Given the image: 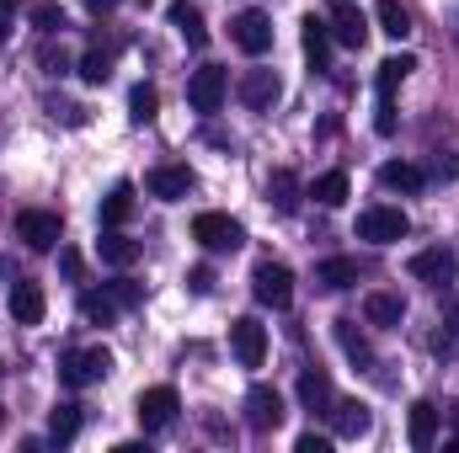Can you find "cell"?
<instances>
[{
	"instance_id": "obj_1",
	"label": "cell",
	"mask_w": 459,
	"mask_h": 453,
	"mask_svg": "<svg viewBox=\"0 0 459 453\" xmlns=\"http://www.w3.org/2000/svg\"><path fill=\"white\" fill-rule=\"evenodd\" d=\"M251 294H256V304H267V310H289V304H294V272H289L283 261H256Z\"/></svg>"
},
{
	"instance_id": "obj_2",
	"label": "cell",
	"mask_w": 459,
	"mask_h": 453,
	"mask_svg": "<svg viewBox=\"0 0 459 453\" xmlns=\"http://www.w3.org/2000/svg\"><path fill=\"white\" fill-rule=\"evenodd\" d=\"M358 235H363V240H374V245H395V240H406V235H411V219H406V209L374 203V209H363V214H358Z\"/></svg>"
},
{
	"instance_id": "obj_3",
	"label": "cell",
	"mask_w": 459,
	"mask_h": 453,
	"mask_svg": "<svg viewBox=\"0 0 459 453\" xmlns=\"http://www.w3.org/2000/svg\"><path fill=\"white\" fill-rule=\"evenodd\" d=\"M59 373H65V384H70V389L102 384V379L113 373V352H108V346H81V352H70V357H65V368H59Z\"/></svg>"
},
{
	"instance_id": "obj_4",
	"label": "cell",
	"mask_w": 459,
	"mask_h": 453,
	"mask_svg": "<svg viewBox=\"0 0 459 453\" xmlns=\"http://www.w3.org/2000/svg\"><path fill=\"white\" fill-rule=\"evenodd\" d=\"M177 411H182V400H177V389H171V384L144 389V395H139V406H134V416H139V427H144V432H166V427L177 422Z\"/></svg>"
},
{
	"instance_id": "obj_5",
	"label": "cell",
	"mask_w": 459,
	"mask_h": 453,
	"mask_svg": "<svg viewBox=\"0 0 459 453\" xmlns=\"http://www.w3.org/2000/svg\"><path fill=\"white\" fill-rule=\"evenodd\" d=\"M59 235H65V225H59V214H48V209H22V214H16V240H22L27 251H54Z\"/></svg>"
},
{
	"instance_id": "obj_6",
	"label": "cell",
	"mask_w": 459,
	"mask_h": 453,
	"mask_svg": "<svg viewBox=\"0 0 459 453\" xmlns=\"http://www.w3.org/2000/svg\"><path fill=\"white\" fill-rule=\"evenodd\" d=\"M230 97V75L220 64H204V70H193V81H187V102H193V113H220Z\"/></svg>"
},
{
	"instance_id": "obj_7",
	"label": "cell",
	"mask_w": 459,
	"mask_h": 453,
	"mask_svg": "<svg viewBox=\"0 0 459 453\" xmlns=\"http://www.w3.org/2000/svg\"><path fill=\"white\" fill-rule=\"evenodd\" d=\"M193 240L204 245V251H235L240 240H246V229H240V219H230V214H198L193 219Z\"/></svg>"
},
{
	"instance_id": "obj_8",
	"label": "cell",
	"mask_w": 459,
	"mask_h": 453,
	"mask_svg": "<svg viewBox=\"0 0 459 453\" xmlns=\"http://www.w3.org/2000/svg\"><path fill=\"white\" fill-rule=\"evenodd\" d=\"M246 422H251V432H278L283 427V395L273 384H251L246 389Z\"/></svg>"
},
{
	"instance_id": "obj_9",
	"label": "cell",
	"mask_w": 459,
	"mask_h": 453,
	"mask_svg": "<svg viewBox=\"0 0 459 453\" xmlns=\"http://www.w3.org/2000/svg\"><path fill=\"white\" fill-rule=\"evenodd\" d=\"M230 38H235V48H240V54L262 59V54L273 48V21H267V11H240V16H235V27H230Z\"/></svg>"
},
{
	"instance_id": "obj_10",
	"label": "cell",
	"mask_w": 459,
	"mask_h": 453,
	"mask_svg": "<svg viewBox=\"0 0 459 453\" xmlns=\"http://www.w3.org/2000/svg\"><path fill=\"white\" fill-rule=\"evenodd\" d=\"M144 192L160 198V203H182L193 192V171L187 166H150L144 171Z\"/></svg>"
},
{
	"instance_id": "obj_11",
	"label": "cell",
	"mask_w": 459,
	"mask_h": 453,
	"mask_svg": "<svg viewBox=\"0 0 459 453\" xmlns=\"http://www.w3.org/2000/svg\"><path fill=\"white\" fill-rule=\"evenodd\" d=\"M411 278H417V283L444 288V283H455V278H459V256H455V251H444V245L417 251V256H411Z\"/></svg>"
},
{
	"instance_id": "obj_12",
	"label": "cell",
	"mask_w": 459,
	"mask_h": 453,
	"mask_svg": "<svg viewBox=\"0 0 459 453\" xmlns=\"http://www.w3.org/2000/svg\"><path fill=\"white\" fill-rule=\"evenodd\" d=\"M5 310H11V321H16V326H43L48 299H43V288H38V283L16 278V288H11V299H5Z\"/></svg>"
},
{
	"instance_id": "obj_13",
	"label": "cell",
	"mask_w": 459,
	"mask_h": 453,
	"mask_svg": "<svg viewBox=\"0 0 459 453\" xmlns=\"http://www.w3.org/2000/svg\"><path fill=\"white\" fill-rule=\"evenodd\" d=\"M230 346H235L240 368H262V357H267V331H262L251 315H240V321L230 326Z\"/></svg>"
},
{
	"instance_id": "obj_14",
	"label": "cell",
	"mask_w": 459,
	"mask_h": 453,
	"mask_svg": "<svg viewBox=\"0 0 459 453\" xmlns=\"http://www.w3.org/2000/svg\"><path fill=\"white\" fill-rule=\"evenodd\" d=\"M278 97H283V81H278L273 70H246V75H240V102H246L251 113H267Z\"/></svg>"
},
{
	"instance_id": "obj_15",
	"label": "cell",
	"mask_w": 459,
	"mask_h": 453,
	"mask_svg": "<svg viewBox=\"0 0 459 453\" xmlns=\"http://www.w3.org/2000/svg\"><path fill=\"white\" fill-rule=\"evenodd\" d=\"M332 43H342V48H363V38H368V21H363V11L358 5H347V0H337L332 5Z\"/></svg>"
},
{
	"instance_id": "obj_16",
	"label": "cell",
	"mask_w": 459,
	"mask_h": 453,
	"mask_svg": "<svg viewBox=\"0 0 459 453\" xmlns=\"http://www.w3.org/2000/svg\"><path fill=\"white\" fill-rule=\"evenodd\" d=\"M406 438H411V449L428 453L433 443H438V406L433 400H417L411 406V416H406Z\"/></svg>"
},
{
	"instance_id": "obj_17",
	"label": "cell",
	"mask_w": 459,
	"mask_h": 453,
	"mask_svg": "<svg viewBox=\"0 0 459 453\" xmlns=\"http://www.w3.org/2000/svg\"><path fill=\"white\" fill-rule=\"evenodd\" d=\"M363 321H368V326H379V331H395V326L406 321L401 294H368V299H363Z\"/></svg>"
},
{
	"instance_id": "obj_18",
	"label": "cell",
	"mask_w": 459,
	"mask_h": 453,
	"mask_svg": "<svg viewBox=\"0 0 459 453\" xmlns=\"http://www.w3.org/2000/svg\"><path fill=\"white\" fill-rule=\"evenodd\" d=\"M171 27L182 32V43H187V48H204V43H209V27H204V11H198L193 0H177V5H171Z\"/></svg>"
},
{
	"instance_id": "obj_19",
	"label": "cell",
	"mask_w": 459,
	"mask_h": 453,
	"mask_svg": "<svg viewBox=\"0 0 459 453\" xmlns=\"http://www.w3.org/2000/svg\"><path fill=\"white\" fill-rule=\"evenodd\" d=\"M368 406L363 400H332V427H337V438H363L368 432Z\"/></svg>"
},
{
	"instance_id": "obj_20",
	"label": "cell",
	"mask_w": 459,
	"mask_h": 453,
	"mask_svg": "<svg viewBox=\"0 0 459 453\" xmlns=\"http://www.w3.org/2000/svg\"><path fill=\"white\" fill-rule=\"evenodd\" d=\"M305 59H310V70H316V75L332 64V27H326V21H316V16H305Z\"/></svg>"
},
{
	"instance_id": "obj_21",
	"label": "cell",
	"mask_w": 459,
	"mask_h": 453,
	"mask_svg": "<svg viewBox=\"0 0 459 453\" xmlns=\"http://www.w3.org/2000/svg\"><path fill=\"white\" fill-rule=\"evenodd\" d=\"M428 176H422V166H411V160H385L379 166V187H390V192H417Z\"/></svg>"
},
{
	"instance_id": "obj_22",
	"label": "cell",
	"mask_w": 459,
	"mask_h": 453,
	"mask_svg": "<svg viewBox=\"0 0 459 453\" xmlns=\"http://www.w3.org/2000/svg\"><path fill=\"white\" fill-rule=\"evenodd\" d=\"M117 310H123V304L113 299V288H86V294H81V315H86L91 326H113Z\"/></svg>"
},
{
	"instance_id": "obj_23",
	"label": "cell",
	"mask_w": 459,
	"mask_h": 453,
	"mask_svg": "<svg viewBox=\"0 0 459 453\" xmlns=\"http://www.w3.org/2000/svg\"><path fill=\"white\" fill-rule=\"evenodd\" d=\"M411 70H417V59H411V54H390V59L379 64V81H374V86H379V102H395V86H401Z\"/></svg>"
},
{
	"instance_id": "obj_24",
	"label": "cell",
	"mask_w": 459,
	"mask_h": 453,
	"mask_svg": "<svg viewBox=\"0 0 459 453\" xmlns=\"http://www.w3.org/2000/svg\"><path fill=\"white\" fill-rule=\"evenodd\" d=\"M347 192H352V182H347V171H326V176H316V187H310V198L321 203V209H342Z\"/></svg>"
},
{
	"instance_id": "obj_25",
	"label": "cell",
	"mask_w": 459,
	"mask_h": 453,
	"mask_svg": "<svg viewBox=\"0 0 459 453\" xmlns=\"http://www.w3.org/2000/svg\"><path fill=\"white\" fill-rule=\"evenodd\" d=\"M316 283H321V288H352V283H358V261H352V256H326V261L316 267Z\"/></svg>"
},
{
	"instance_id": "obj_26",
	"label": "cell",
	"mask_w": 459,
	"mask_h": 453,
	"mask_svg": "<svg viewBox=\"0 0 459 453\" xmlns=\"http://www.w3.org/2000/svg\"><path fill=\"white\" fill-rule=\"evenodd\" d=\"M267 203H273L278 214H294V209H299V182H294V171H273V182H267Z\"/></svg>"
},
{
	"instance_id": "obj_27",
	"label": "cell",
	"mask_w": 459,
	"mask_h": 453,
	"mask_svg": "<svg viewBox=\"0 0 459 453\" xmlns=\"http://www.w3.org/2000/svg\"><path fill=\"white\" fill-rule=\"evenodd\" d=\"M374 21H379V32H385V38H395V43L411 32V16H406V5H401V0H379V5H374Z\"/></svg>"
},
{
	"instance_id": "obj_28",
	"label": "cell",
	"mask_w": 459,
	"mask_h": 453,
	"mask_svg": "<svg viewBox=\"0 0 459 453\" xmlns=\"http://www.w3.org/2000/svg\"><path fill=\"white\" fill-rule=\"evenodd\" d=\"M128 214H134V187H128V182H117L113 192L102 198V225L117 229V225H128Z\"/></svg>"
},
{
	"instance_id": "obj_29",
	"label": "cell",
	"mask_w": 459,
	"mask_h": 453,
	"mask_svg": "<svg viewBox=\"0 0 459 453\" xmlns=\"http://www.w3.org/2000/svg\"><path fill=\"white\" fill-rule=\"evenodd\" d=\"M299 400H305L310 411H326V406H332V379L316 373V368H305V373H299Z\"/></svg>"
},
{
	"instance_id": "obj_30",
	"label": "cell",
	"mask_w": 459,
	"mask_h": 453,
	"mask_svg": "<svg viewBox=\"0 0 459 453\" xmlns=\"http://www.w3.org/2000/svg\"><path fill=\"white\" fill-rule=\"evenodd\" d=\"M75 432H81V406H70V400L54 406V411H48V438H54V443H70Z\"/></svg>"
},
{
	"instance_id": "obj_31",
	"label": "cell",
	"mask_w": 459,
	"mask_h": 453,
	"mask_svg": "<svg viewBox=\"0 0 459 453\" xmlns=\"http://www.w3.org/2000/svg\"><path fill=\"white\" fill-rule=\"evenodd\" d=\"M102 261L108 267H134L139 261V240H128V235H102Z\"/></svg>"
},
{
	"instance_id": "obj_32",
	"label": "cell",
	"mask_w": 459,
	"mask_h": 453,
	"mask_svg": "<svg viewBox=\"0 0 459 453\" xmlns=\"http://www.w3.org/2000/svg\"><path fill=\"white\" fill-rule=\"evenodd\" d=\"M337 341H342V352L358 363V368H374V352H368L363 331H352V321H337Z\"/></svg>"
},
{
	"instance_id": "obj_33",
	"label": "cell",
	"mask_w": 459,
	"mask_h": 453,
	"mask_svg": "<svg viewBox=\"0 0 459 453\" xmlns=\"http://www.w3.org/2000/svg\"><path fill=\"white\" fill-rule=\"evenodd\" d=\"M113 75V48H86V59H81V81L86 86H102Z\"/></svg>"
},
{
	"instance_id": "obj_34",
	"label": "cell",
	"mask_w": 459,
	"mask_h": 453,
	"mask_svg": "<svg viewBox=\"0 0 459 453\" xmlns=\"http://www.w3.org/2000/svg\"><path fill=\"white\" fill-rule=\"evenodd\" d=\"M155 107H160V97H155V86H134L128 91V117L144 128V123H155Z\"/></svg>"
},
{
	"instance_id": "obj_35",
	"label": "cell",
	"mask_w": 459,
	"mask_h": 453,
	"mask_svg": "<svg viewBox=\"0 0 459 453\" xmlns=\"http://www.w3.org/2000/svg\"><path fill=\"white\" fill-rule=\"evenodd\" d=\"M32 27H38L43 38H54V32H65V11H59L54 0H38V5H32Z\"/></svg>"
},
{
	"instance_id": "obj_36",
	"label": "cell",
	"mask_w": 459,
	"mask_h": 453,
	"mask_svg": "<svg viewBox=\"0 0 459 453\" xmlns=\"http://www.w3.org/2000/svg\"><path fill=\"white\" fill-rule=\"evenodd\" d=\"M108 288H113V299H117V304H123V310H134V304L144 299V288H139L134 278H117V283H108Z\"/></svg>"
},
{
	"instance_id": "obj_37",
	"label": "cell",
	"mask_w": 459,
	"mask_h": 453,
	"mask_svg": "<svg viewBox=\"0 0 459 453\" xmlns=\"http://www.w3.org/2000/svg\"><path fill=\"white\" fill-rule=\"evenodd\" d=\"M59 272H65L70 283H81V278H86V261H81V251H70V245H65V251H59Z\"/></svg>"
},
{
	"instance_id": "obj_38",
	"label": "cell",
	"mask_w": 459,
	"mask_h": 453,
	"mask_svg": "<svg viewBox=\"0 0 459 453\" xmlns=\"http://www.w3.org/2000/svg\"><path fill=\"white\" fill-rule=\"evenodd\" d=\"M294 453H332V438H321V432H299Z\"/></svg>"
},
{
	"instance_id": "obj_39",
	"label": "cell",
	"mask_w": 459,
	"mask_h": 453,
	"mask_svg": "<svg viewBox=\"0 0 459 453\" xmlns=\"http://www.w3.org/2000/svg\"><path fill=\"white\" fill-rule=\"evenodd\" d=\"M374 128H379V133H395V102H379V107H374Z\"/></svg>"
},
{
	"instance_id": "obj_40",
	"label": "cell",
	"mask_w": 459,
	"mask_h": 453,
	"mask_svg": "<svg viewBox=\"0 0 459 453\" xmlns=\"http://www.w3.org/2000/svg\"><path fill=\"white\" fill-rule=\"evenodd\" d=\"M187 288H193V294H209V288H214V272H209V267H193V272H187Z\"/></svg>"
},
{
	"instance_id": "obj_41",
	"label": "cell",
	"mask_w": 459,
	"mask_h": 453,
	"mask_svg": "<svg viewBox=\"0 0 459 453\" xmlns=\"http://www.w3.org/2000/svg\"><path fill=\"white\" fill-rule=\"evenodd\" d=\"M117 0H86V11H97V16H102V11H113Z\"/></svg>"
},
{
	"instance_id": "obj_42",
	"label": "cell",
	"mask_w": 459,
	"mask_h": 453,
	"mask_svg": "<svg viewBox=\"0 0 459 453\" xmlns=\"http://www.w3.org/2000/svg\"><path fill=\"white\" fill-rule=\"evenodd\" d=\"M5 38H11V16L0 11V43H5Z\"/></svg>"
},
{
	"instance_id": "obj_43",
	"label": "cell",
	"mask_w": 459,
	"mask_h": 453,
	"mask_svg": "<svg viewBox=\"0 0 459 453\" xmlns=\"http://www.w3.org/2000/svg\"><path fill=\"white\" fill-rule=\"evenodd\" d=\"M11 5H22V0H0V11H5V16H11Z\"/></svg>"
},
{
	"instance_id": "obj_44",
	"label": "cell",
	"mask_w": 459,
	"mask_h": 453,
	"mask_svg": "<svg viewBox=\"0 0 459 453\" xmlns=\"http://www.w3.org/2000/svg\"><path fill=\"white\" fill-rule=\"evenodd\" d=\"M449 449H459V438H449Z\"/></svg>"
},
{
	"instance_id": "obj_45",
	"label": "cell",
	"mask_w": 459,
	"mask_h": 453,
	"mask_svg": "<svg viewBox=\"0 0 459 453\" xmlns=\"http://www.w3.org/2000/svg\"><path fill=\"white\" fill-rule=\"evenodd\" d=\"M0 379H5V368H0Z\"/></svg>"
}]
</instances>
